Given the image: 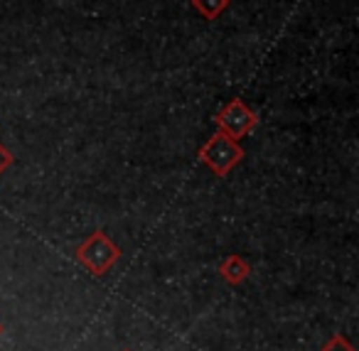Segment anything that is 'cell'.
<instances>
[{
    "instance_id": "cell-5",
    "label": "cell",
    "mask_w": 359,
    "mask_h": 351,
    "mask_svg": "<svg viewBox=\"0 0 359 351\" xmlns=\"http://www.w3.org/2000/svg\"><path fill=\"white\" fill-rule=\"evenodd\" d=\"M190 6L195 8L205 20L215 22L217 18L231 6V0H190Z\"/></svg>"
},
{
    "instance_id": "cell-3",
    "label": "cell",
    "mask_w": 359,
    "mask_h": 351,
    "mask_svg": "<svg viewBox=\"0 0 359 351\" xmlns=\"http://www.w3.org/2000/svg\"><path fill=\"white\" fill-rule=\"evenodd\" d=\"M215 123H217V130L226 133L229 138L239 140V138H246V135L259 125V116L249 109L246 101L231 99L222 106V111L217 113Z\"/></svg>"
},
{
    "instance_id": "cell-2",
    "label": "cell",
    "mask_w": 359,
    "mask_h": 351,
    "mask_svg": "<svg viewBox=\"0 0 359 351\" xmlns=\"http://www.w3.org/2000/svg\"><path fill=\"white\" fill-rule=\"evenodd\" d=\"M121 251L104 231H94L84 243H79L74 251V258L84 268H89L91 275L101 277L104 273H109L114 268V263L118 261Z\"/></svg>"
},
{
    "instance_id": "cell-7",
    "label": "cell",
    "mask_w": 359,
    "mask_h": 351,
    "mask_svg": "<svg viewBox=\"0 0 359 351\" xmlns=\"http://www.w3.org/2000/svg\"><path fill=\"white\" fill-rule=\"evenodd\" d=\"M13 163H15V158H13V153H11V150L6 148V145L0 143V174L6 172V170L11 167Z\"/></svg>"
},
{
    "instance_id": "cell-8",
    "label": "cell",
    "mask_w": 359,
    "mask_h": 351,
    "mask_svg": "<svg viewBox=\"0 0 359 351\" xmlns=\"http://www.w3.org/2000/svg\"><path fill=\"white\" fill-rule=\"evenodd\" d=\"M0 331H3V329H0Z\"/></svg>"
},
{
    "instance_id": "cell-6",
    "label": "cell",
    "mask_w": 359,
    "mask_h": 351,
    "mask_svg": "<svg viewBox=\"0 0 359 351\" xmlns=\"http://www.w3.org/2000/svg\"><path fill=\"white\" fill-rule=\"evenodd\" d=\"M323 351H352V346H349V341L344 339V336H332V339L325 344Z\"/></svg>"
},
{
    "instance_id": "cell-4",
    "label": "cell",
    "mask_w": 359,
    "mask_h": 351,
    "mask_svg": "<svg viewBox=\"0 0 359 351\" xmlns=\"http://www.w3.org/2000/svg\"><path fill=\"white\" fill-rule=\"evenodd\" d=\"M219 273H222V277H224L226 282H231V285H239L241 280H246V277H249L251 266L241 256H226L224 261L219 263Z\"/></svg>"
},
{
    "instance_id": "cell-1",
    "label": "cell",
    "mask_w": 359,
    "mask_h": 351,
    "mask_svg": "<svg viewBox=\"0 0 359 351\" xmlns=\"http://www.w3.org/2000/svg\"><path fill=\"white\" fill-rule=\"evenodd\" d=\"M200 163H205L217 177H226L236 165L244 160V148L239 145V140L229 138L226 133L217 130L212 138H207V143L197 150Z\"/></svg>"
}]
</instances>
